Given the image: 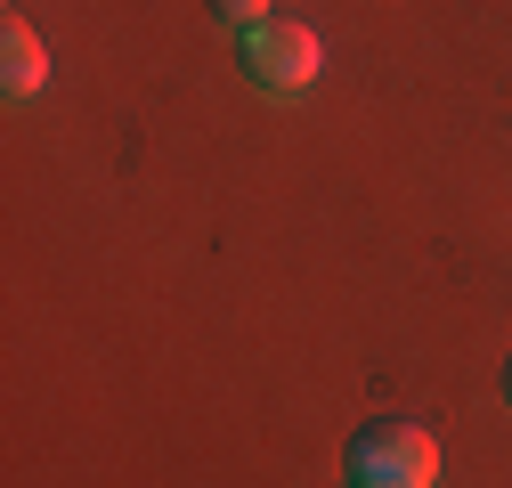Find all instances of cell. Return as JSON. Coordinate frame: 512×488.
Instances as JSON below:
<instances>
[{
    "mask_svg": "<svg viewBox=\"0 0 512 488\" xmlns=\"http://www.w3.org/2000/svg\"><path fill=\"white\" fill-rule=\"evenodd\" d=\"M350 488H358V480H350Z\"/></svg>",
    "mask_w": 512,
    "mask_h": 488,
    "instance_id": "8992f818",
    "label": "cell"
},
{
    "mask_svg": "<svg viewBox=\"0 0 512 488\" xmlns=\"http://www.w3.org/2000/svg\"><path fill=\"white\" fill-rule=\"evenodd\" d=\"M0 49H9V98H33V90L49 82V57H41V33H33L25 17H9V25H0Z\"/></svg>",
    "mask_w": 512,
    "mask_h": 488,
    "instance_id": "3957f363",
    "label": "cell"
},
{
    "mask_svg": "<svg viewBox=\"0 0 512 488\" xmlns=\"http://www.w3.org/2000/svg\"><path fill=\"white\" fill-rule=\"evenodd\" d=\"M350 480L358 488H439V440L407 415H382L350 440Z\"/></svg>",
    "mask_w": 512,
    "mask_h": 488,
    "instance_id": "6da1fadb",
    "label": "cell"
},
{
    "mask_svg": "<svg viewBox=\"0 0 512 488\" xmlns=\"http://www.w3.org/2000/svg\"><path fill=\"white\" fill-rule=\"evenodd\" d=\"M504 399H512V375H504Z\"/></svg>",
    "mask_w": 512,
    "mask_h": 488,
    "instance_id": "5b68a950",
    "label": "cell"
},
{
    "mask_svg": "<svg viewBox=\"0 0 512 488\" xmlns=\"http://www.w3.org/2000/svg\"><path fill=\"white\" fill-rule=\"evenodd\" d=\"M317 66H326V41H317L309 25H261V33H244V74L261 82V90H309Z\"/></svg>",
    "mask_w": 512,
    "mask_h": 488,
    "instance_id": "7a4b0ae2",
    "label": "cell"
},
{
    "mask_svg": "<svg viewBox=\"0 0 512 488\" xmlns=\"http://www.w3.org/2000/svg\"><path fill=\"white\" fill-rule=\"evenodd\" d=\"M212 17H220L228 33H261V25H269V0H212Z\"/></svg>",
    "mask_w": 512,
    "mask_h": 488,
    "instance_id": "277c9868",
    "label": "cell"
}]
</instances>
